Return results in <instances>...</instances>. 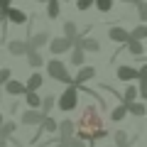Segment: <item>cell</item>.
Wrapping results in <instances>:
<instances>
[{
  "mask_svg": "<svg viewBox=\"0 0 147 147\" xmlns=\"http://www.w3.org/2000/svg\"><path fill=\"white\" fill-rule=\"evenodd\" d=\"M3 125H5V118H3V115H0V127H3Z\"/></svg>",
  "mask_w": 147,
  "mask_h": 147,
  "instance_id": "42",
  "label": "cell"
},
{
  "mask_svg": "<svg viewBox=\"0 0 147 147\" xmlns=\"http://www.w3.org/2000/svg\"><path fill=\"white\" fill-rule=\"evenodd\" d=\"M137 88H140V98L147 100V79H140V86Z\"/></svg>",
  "mask_w": 147,
  "mask_h": 147,
  "instance_id": "34",
  "label": "cell"
},
{
  "mask_svg": "<svg viewBox=\"0 0 147 147\" xmlns=\"http://www.w3.org/2000/svg\"><path fill=\"white\" fill-rule=\"evenodd\" d=\"M44 118H47V115H44L42 110H37V108H27L25 113H22L20 123H22V125H27V127H32V125H42Z\"/></svg>",
  "mask_w": 147,
  "mask_h": 147,
  "instance_id": "5",
  "label": "cell"
},
{
  "mask_svg": "<svg viewBox=\"0 0 147 147\" xmlns=\"http://www.w3.org/2000/svg\"><path fill=\"white\" fill-rule=\"evenodd\" d=\"M123 3H127V5H137V3H142V0H123Z\"/></svg>",
  "mask_w": 147,
  "mask_h": 147,
  "instance_id": "40",
  "label": "cell"
},
{
  "mask_svg": "<svg viewBox=\"0 0 147 147\" xmlns=\"http://www.w3.org/2000/svg\"><path fill=\"white\" fill-rule=\"evenodd\" d=\"M0 100H3V91H0Z\"/></svg>",
  "mask_w": 147,
  "mask_h": 147,
  "instance_id": "45",
  "label": "cell"
},
{
  "mask_svg": "<svg viewBox=\"0 0 147 147\" xmlns=\"http://www.w3.org/2000/svg\"><path fill=\"white\" fill-rule=\"evenodd\" d=\"M15 130H17V123H12V120H5V125L0 127V135H3V137H7V140H10V137L15 135Z\"/></svg>",
  "mask_w": 147,
  "mask_h": 147,
  "instance_id": "27",
  "label": "cell"
},
{
  "mask_svg": "<svg viewBox=\"0 0 147 147\" xmlns=\"http://www.w3.org/2000/svg\"><path fill=\"white\" fill-rule=\"evenodd\" d=\"M140 79H147V64H142V66H140Z\"/></svg>",
  "mask_w": 147,
  "mask_h": 147,
  "instance_id": "38",
  "label": "cell"
},
{
  "mask_svg": "<svg viewBox=\"0 0 147 147\" xmlns=\"http://www.w3.org/2000/svg\"><path fill=\"white\" fill-rule=\"evenodd\" d=\"M0 12L7 17L10 25H25V22H27V12L20 10V7H5V10H0Z\"/></svg>",
  "mask_w": 147,
  "mask_h": 147,
  "instance_id": "6",
  "label": "cell"
},
{
  "mask_svg": "<svg viewBox=\"0 0 147 147\" xmlns=\"http://www.w3.org/2000/svg\"><path fill=\"white\" fill-rule=\"evenodd\" d=\"M69 61H71V66H86V52L81 47H74L71 49V57H69Z\"/></svg>",
  "mask_w": 147,
  "mask_h": 147,
  "instance_id": "16",
  "label": "cell"
},
{
  "mask_svg": "<svg viewBox=\"0 0 147 147\" xmlns=\"http://www.w3.org/2000/svg\"><path fill=\"white\" fill-rule=\"evenodd\" d=\"M113 140H115L118 147H130V137H127L125 130H115L113 132Z\"/></svg>",
  "mask_w": 147,
  "mask_h": 147,
  "instance_id": "24",
  "label": "cell"
},
{
  "mask_svg": "<svg viewBox=\"0 0 147 147\" xmlns=\"http://www.w3.org/2000/svg\"><path fill=\"white\" fill-rule=\"evenodd\" d=\"M127 113H130V108H127V103H120L118 108H113V110H110V120H113V123H120L123 118L127 115Z\"/></svg>",
  "mask_w": 147,
  "mask_h": 147,
  "instance_id": "20",
  "label": "cell"
},
{
  "mask_svg": "<svg viewBox=\"0 0 147 147\" xmlns=\"http://www.w3.org/2000/svg\"><path fill=\"white\" fill-rule=\"evenodd\" d=\"M0 147H7V137H3V135H0Z\"/></svg>",
  "mask_w": 147,
  "mask_h": 147,
  "instance_id": "39",
  "label": "cell"
},
{
  "mask_svg": "<svg viewBox=\"0 0 147 147\" xmlns=\"http://www.w3.org/2000/svg\"><path fill=\"white\" fill-rule=\"evenodd\" d=\"M115 76L120 81H132V79H140V69H135V66H127V64H120V66L115 69Z\"/></svg>",
  "mask_w": 147,
  "mask_h": 147,
  "instance_id": "8",
  "label": "cell"
},
{
  "mask_svg": "<svg viewBox=\"0 0 147 147\" xmlns=\"http://www.w3.org/2000/svg\"><path fill=\"white\" fill-rule=\"evenodd\" d=\"M59 3H61V0H49L47 3V17L49 20H57L59 17Z\"/></svg>",
  "mask_w": 147,
  "mask_h": 147,
  "instance_id": "28",
  "label": "cell"
},
{
  "mask_svg": "<svg viewBox=\"0 0 147 147\" xmlns=\"http://www.w3.org/2000/svg\"><path fill=\"white\" fill-rule=\"evenodd\" d=\"M49 42H52V37H49V32H37V34H32L30 39H27V44H30V49H39L42 47H49Z\"/></svg>",
  "mask_w": 147,
  "mask_h": 147,
  "instance_id": "9",
  "label": "cell"
},
{
  "mask_svg": "<svg viewBox=\"0 0 147 147\" xmlns=\"http://www.w3.org/2000/svg\"><path fill=\"white\" fill-rule=\"evenodd\" d=\"M96 7L100 12H110L113 10V0H96Z\"/></svg>",
  "mask_w": 147,
  "mask_h": 147,
  "instance_id": "30",
  "label": "cell"
},
{
  "mask_svg": "<svg viewBox=\"0 0 147 147\" xmlns=\"http://www.w3.org/2000/svg\"><path fill=\"white\" fill-rule=\"evenodd\" d=\"M108 37L113 39V42H118V44H127V42H130V32L123 30V27H118V25L108 30Z\"/></svg>",
  "mask_w": 147,
  "mask_h": 147,
  "instance_id": "12",
  "label": "cell"
},
{
  "mask_svg": "<svg viewBox=\"0 0 147 147\" xmlns=\"http://www.w3.org/2000/svg\"><path fill=\"white\" fill-rule=\"evenodd\" d=\"M54 147H71V140H59Z\"/></svg>",
  "mask_w": 147,
  "mask_h": 147,
  "instance_id": "36",
  "label": "cell"
},
{
  "mask_svg": "<svg viewBox=\"0 0 147 147\" xmlns=\"http://www.w3.org/2000/svg\"><path fill=\"white\" fill-rule=\"evenodd\" d=\"M105 147H118V145H105Z\"/></svg>",
  "mask_w": 147,
  "mask_h": 147,
  "instance_id": "44",
  "label": "cell"
},
{
  "mask_svg": "<svg viewBox=\"0 0 147 147\" xmlns=\"http://www.w3.org/2000/svg\"><path fill=\"white\" fill-rule=\"evenodd\" d=\"M42 100H44V98H39V96H37V91H27V93H25V103H27V108L42 110Z\"/></svg>",
  "mask_w": 147,
  "mask_h": 147,
  "instance_id": "18",
  "label": "cell"
},
{
  "mask_svg": "<svg viewBox=\"0 0 147 147\" xmlns=\"http://www.w3.org/2000/svg\"><path fill=\"white\" fill-rule=\"evenodd\" d=\"M130 37H132V39H140V42H145V39H147V25H137L135 30L130 32Z\"/></svg>",
  "mask_w": 147,
  "mask_h": 147,
  "instance_id": "29",
  "label": "cell"
},
{
  "mask_svg": "<svg viewBox=\"0 0 147 147\" xmlns=\"http://www.w3.org/2000/svg\"><path fill=\"white\" fill-rule=\"evenodd\" d=\"M64 37H69V39H74V42H76V39H79V25H76V22L74 20H66L64 22Z\"/></svg>",
  "mask_w": 147,
  "mask_h": 147,
  "instance_id": "17",
  "label": "cell"
},
{
  "mask_svg": "<svg viewBox=\"0 0 147 147\" xmlns=\"http://www.w3.org/2000/svg\"><path fill=\"white\" fill-rule=\"evenodd\" d=\"M5 93H10V96H25L27 93V84H25V81H17V79H10L5 84Z\"/></svg>",
  "mask_w": 147,
  "mask_h": 147,
  "instance_id": "13",
  "label": "cell"
},
{
  "mask_svg": "<svg viewBox=\"0 0 147 147\" xmlns=\"http://www.w3.org/2000/svg\"><path fill=\"white\" fill-rule=\"evenodd\" d=\"M127 108H130V115H135V118H142V115H147V105L145 103H130L127 105Z\"/></svg>",
  "mask_w": 147,
  "mask_h": 147,
  "instance_id": "26",
  "label": "cell"
},
{
  "mask_svg": "<svg viewBox=\"0 0 147 147\" xmlns=\"http://www.w3.org/2000/svg\"><path fill=\"white\" fill-rule=\"evenodd\" d=\"M5 7H12V0H0V10H5Z\"/></svg>",
  "mask_w": 147,
  "mask_h": 147,
  "instance_id": "37",
  "label": "cell"
},
{
  "mask_svg": "<svg viewBox=\"0 0 147 147\" xmlns=\"http://www.w3.org/2000/svg\"><path fill=\"white\" fill-rule=\"evenodd\" d=\"M47 74H49V79H57V81H61V84H69V86L76 84V81L69 76V69H66V64H64L61 59H52V61L47 64Z\"/></svg>",
  "mask_w": 147,
  "mask_h": 147,
  "instance_id": "2",
  "label": "cell"
},
{
  "mask_svg": "<svg viewBox=\"0 0 147 147\" xmlns=\"http://www.w3.org/2000/svg\"><path fill=\"white\" fill-rule=\"evenodd\" d=\"M76 135V123L74 120H59V137L61 140H71Z\"/></svg>",
  "mask_w": 147,
  "mask_h": 147,
  "instance_id": "14",
  "label": "cell"
},
{
  "mask_svg": "<svg viewBox=\"0 0 147 147\" xmlns=\"http://www.w3.org/2000/svg\"><path fill=\"white\" fill-rule=\"evenodd\" d=\"M125 47H127V52H130L132 57H142V52H145V44H142L140 39H132V37H130V42H127Z\"/></svg>",
  "mask_w": 147,
  "mask_h": 147,
  "instance_id": "21",
  "label": "cell"
},
{
  "mask_svg": "<svg viewBox=\"0 0 147 147\" xmlns=\"http://www.w3.org/2000/svg\"><path fill=\"white\" fill-rule=\"evenodd\" d=\"M25 84H27V91H37L39 86L44 84V76H42V74H32V76L25 81Z\"/></svg>",
  "mask_w": 147,
  "mask_h": 147,
  "instance_id": "23",
  "label": "cell"
},
{
  "mask_svg": "<svg viewBox=\"0 0 147 147\" xmlns=\"http://www.w3.org/2000/svg\"><path fill=\"white\" fill-rule=\"evenodd\" d=\"M10 79H12V71L7 66H3V69H0V86H5Z\"/></svg>",
  "mask_w": 147,
  "mask_h": 147,
  "instance_id": "32",
  "label": "cell"
},
{
  "mask_svg": "<svg viewBox=\"0 0 147 147\" xmlns=\"http://www.w3.org/2000/svg\"><path fill=\"white\" fill-rule=\"evenodd\" d=\"M54 132L59 135V120H54L52 115H47V118L42 120V125H39V132H37V137H39V135H54ZM37 137H34L32 142H37Z\"/></svg>",
  "mask_w": 147,
  "mask_h": 147,
  "instance_id": "7",
  "label": "cell"
},
{
  "mask_svg": "<svg viewBox=\"0 0 147 147\" xmlns=\"http://www.w3.org/2000/svg\"><path fill=\"white\" fill-rule=\"evenodd\" d=\"M57 103H59V98H57V96H52V93H49L47 98L42 100V113H44V115H49V113H52V108H54Z\"/></svg>",
  "mask_w": 147,
  "mask_h": 147,
  "instance_id": "25",
  "label": "cell"
},
{
  "mask_svg": "<svg viewBox=\"0 0 147 147\" xmlns=\"http://www.w3.org/2000/svg\"><path fill=\"white\" fill-rule=\"evenodd\" d=\"M76 135L84 137V140H88V142L105 140V137H108V130L103 127L100 110L96 108V105H86V108H84L79 123H76Z\"/></svg>",
  "mask_w": 147,
  "mask_h": 147,
  "instance_id": "1",
  "label": "cell"
},
{
  "mask_svg": "<svg viewBox=\"0 0 147 147\" xmlns=\"http://www.w3.org/2000/svg\"><path fill=\"white\" fill-rule=\"evenodd\" d=\"M76 47H81L84 52H100V42L98 39H93V37H86V34H81L79 39H76Z\"/></svg>",
  "mask_w": 147,
  "mask_h": 147,
  "instance_id": "10",
  "label": "cell"
},
{
  "mask_svg": "<svg viewBox=\"0 0 147 147\" xmlns=\"http://www.w3.org/2000/svg\"><path fill=\"white\" fill-rule=\"evenodd\" d=\"M137 17H140L142 22H147V0L137 3Z\"/></svg>",
  "mask_w": 147,
  "mask_h": 147,
  "instance_id": "31",
  "label": "cell"
},
{
  "mask_svg": "<svg viewBox=\"0 0 147 147\" xmlns=\"http://www.w3.org/2000/svg\"><path fill=\"white\" fill-rule=\"evenodd\" d=\"M7 52H10L12 57H27L30 44H27L25 39H12V42H7Z\"/></svg>",
  "mask_w": 147,
  "mask_h": 147,
  "instance_id": "11",
  "label": "cell"
},
{
  "mask_svg": "<svg viewBox=\"0 0 147 147\" xmlns=\"http://www.w3.org/2000/svg\"><path fill=\"white\" fill-rule=\"evenodd\" d=\"M27 64H30L32 69H37V66H42V64H44V57L37 52V49H30V52H27Z\"/></svg>",
  "mask_w": 147,
  "mask_h": 147,
  "instance_id": "22",
  "label": "cell"
},
{
  "mask_svg": "<svg viewBox=\"0 0 147 147\" xmlns=\"http://www.w3.org/2000/svg\"><path fill=\"white\" fill-rule=\"evenodd\" d=\"M71 147H86V140H84V137H79V135H74L71 137Z\"/></svg>",
  "mask_w": 147,
  "mask_h": 147,
  "instance_id": "35",
  "label": "cell"
},
{
  "mask_svg": "<svg viewBox=\"0 0 147 147\" xmlns=\"http://www.w3.org/2000/svg\"><path fill=\"white\" fill-rule=\"evenodd\" d=\"M74 47H76V42H74V39H69V37H54L52 42H49V52H52V54L71 52Z\"/></svg>",
  "mask_w": 147,
  "mask_h": 147,
  "instance_id": "4",
  "label": "cell"
},
{
  "mask_svg": "<svg viewBox=\"0 0 147 147\" xmlns=\"http://www.w3.org/2000/svg\"><path fill=\"white\" fill-rule=\"evenodd\" d=\"M96 5V0H79V3H76V7H79L81 12H86V10H91V7Z\"/></svg>",
  "mask_w": 147,
  "mask_h": 147,
  "instance_id": "33",
  "label": "cell"
},
{
  "mask_svg": "<svg viewBox=\"0 0 147 147\" xmlns=\"http://www.w3.org/2000/svg\"><path fill=\"white\" fill-rule=\"evenodd\" d=\"M76 105H79V86L74 84V86H69V88L64 91L61 96H59L57 108L61 110V113H69V110H74Z\"/></svg>",
  "mask_w": 147,
  "mask_h": 147,
  "instance_id": "3",
  "label": "cell"
},
{
  "mask_svg": "<svg viewBox=\"0 0 147 147\" xmlns=\"http://www.w3.org/2000/svg\"><path fill=\"white\" fill-rule=\"evenodd\" d=\"M37 3H49V0H37Z\"/></svg>",
  "mask_w": 147,
  "mask_h": 147,
  "instance_id": "43",
  "label": "cell"
},
{
  "mask_svg": "<svg viewBox=\"0 0 147 147\" xmlns=\"http://www.w3.org/2000/svg\"><path fill=\"white\" fill-rule=\"evenodd\" d=\"M140 98V88L137 86H132V84H127V88H125V93H123V103H135V100Z\"/></svg>",
  "mask_w": 147,
  "mask_h": 147,
  "instance_id": "19",
  "label": "cell"
},
{
  "mask_svg": "<svg viewBox=\"0 0 147 147\" xmlns=\"http://www.w3.org/2000/svg\"><path fill=\"white\" fill-rule=\"evenodd\" d=\"M93 76H96V66H81V69H79V74H76V79H74V81H76V86L81 88V84L91 81Z\"/></svg>",
  "mask_w": 147,
  "mask_h": 147,
  "instance_id": "15",
  "label": "cell"
},
{
  "mask_svg": "<svg viewBox=\"0 0 147 147\" xmlns=\"http://www.w3.org/2000/svg\"><path fill=\"white\" fill-rule=\"evenodd\" d=\"M5 22H7V17H5V15H3V12H0V27L5 25Z\"/></svg>",
  "mask_w": 147,
  "mask_h": 147,
  "instance_id": "41",
  "label": "cell"
}]
</instances>
